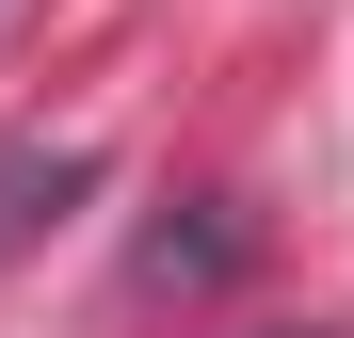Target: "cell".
Segmentation results:
<instances>
[{
    "mask_svg": "<svg viewBox=\"0 0 354 338\" xmlns=\"http://www.w3.org/2000/svg\"><path fill=\"white\" fill-rule=\"evenodd\" d=\"M81 194H97V161H81V145H0V258H17V242H48Z\"/></svg>",
    "mask_w": 354,
    "mask_h": 338,
    "instance_id": "1",
    "label": "cell"
},
{
    "mask_svg": "<svg viewBox=\"0 0 354 338\" xmlns=\"http://www.w3.org/2000/svg\"><path fill=\"white\" fill-rule=\"evenodd\" d=\"M225 274H242V225H225V209L145 225V290H225Z\"/></svg>",
    "mask_w": 354,
    "mask_h": 338,
    "instance_id": "2",
    "label": "cell"
}]
</instances>
